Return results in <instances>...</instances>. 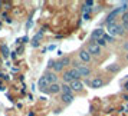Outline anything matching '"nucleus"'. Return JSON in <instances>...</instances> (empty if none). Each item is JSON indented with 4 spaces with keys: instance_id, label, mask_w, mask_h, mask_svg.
<instances>
[{
    "instance_id": "nucleus-1",
    "label": "nucleus",
    "mask_w": 128,
    "mask_h": 116,
    "mask_svg": "<svg viewBox=\"0 0 128 116\" xmlns=\"http://www.w3.org/2000/svg\"><path fill=\"white\" fill-rule=\"evenodd\" d=\"M108 33H110L111 37H115V36H122L125 32L121 27V24L112 23V24H108Z\"/></svg>"
},
{
    "instance_id": "nucleus-2",
    "label": "nucleus",
    "mask_w": 128,
    "mask_h": 116,
    "mask_svg": "<svg viewBox=\"0 0 128 116\" xmlns=\"http://www.w3.org/2000/svg\"><path fill=\"white\" fill-rule=\"evenodd\" d=\"M75 69L78 70V73H79L81 77H88V76L91 75V69L82 63H75Z\"/></svg>"
},
{
    "instance_id": "nucleus-3",
    "label": "nucleus",
    "mask_w": 128,
    "mask_h": 116,
    "mask_svg": "<svg viewBox=\"0 0 128 116\" xmlns=\"http://www.w3.org/2000/svg\"><path fill=\"white\" fill-rule=\"evenodd\" d=\"M86 52L89 53L91 56H92V55H94V56H99V55H101V47H99L98 45L95 43V42H92V43L88 46V50H86Z\"/></svg>"
},
{
    "instance_id": "nucleus-4",
    "label": "nucleus",
    "mask_w": 128,
    "mask_h": 116,
    "mask_svg": "<svg viewBox=\"0 0 128 116\" xmlns=\"http://www.w3.org/2000/svg\"><path fill=\"white\" fill-rule=\"evenodd\" d=\"M118 14H120V12H118V10H112V12L110 13V14H108V16H106V20H105V23H106V26H108V24H112V23H115V19H116V16H118Z\"/></svg>"
},
{
    "instance_id": "nucleus-5",
    "label": "nucleus",
    "mask_w": 128,
    "mask_h": 116,
    "mask_svg": "<svg viewBox=\"0 0 128 116\" xmlns=\"http://www.w3.org/2000/svg\"><path fill=\"white\" fill-rule=\"evenodd\" d=\"M45 77L48 79L49 85L58 83V76H56V73H55V72H46V73H45Z\"/></svg>"
},
{
    "instance_id": "nucleus-6",
    "label": "nucleus",
    "mask_w": 128,
    "mask_h": 116,
    "mask_svg": "<svg viewBox=\"0 0 128 116\" xmlns=\"http://www.w3.org/2000/svg\"><path fill=\"white\" fill-rule=\"evenodd\" d=\"M69 86H70V89H72V92H79V90L84 89V83H82L81 80H74Z\"/></svg>"
},
{
    "instance_id": "nucleus-7",
    "label": "nucleus",
    "mask_w": 128,
    "mask_h": 116,
    "mask_svg": "<svg viewBox=\"0 0 128 116\" xmlns=\"http://www.w3.org/2000/svg\"><path fill=\"white\" fill-rule=\"evenodd\" d=\"M62 80H64L66 85H70V83L74 82V76H72V73H70V70L64 72V75H62Z\"/></svg>"
},
{
    "instance_id": "nucleus-8",
    "label": "nucleus",
    "mask_w": 128,
    "mask_h": 116,
    "mask_svg": "<svg viewBox=\"0 0 128 116\" xmlns=\"http://www.w3.org/2000/svg\"><path fill=\"white\" fill-rule=\"evenodd\" d=\"M38 85H39V87H40L43 92H46L48 90V87H49V82H48V79L45 77V75L40 76V79H39V83H38Z\"/></svg>"
},
{
    "instance_id": "nucleus-9",
    "label": "nucleus",
    "mask_w": 128,
    "mask_h": 116,
    "mask_svg": "<svg viewBox=\"0 0 128 116\" xmlns=\"http://www.w3.org/2000/svg\"><path fill=\"white\" fill-rule=\"evenodd\" d=\"M104 35H105L104 29H101V27H99V29H95V30L92 32V40H94V42H96L98 39H101V37H102Z\"/></svg>"
},
{
    "instance_id": "nucleus-10",
    "label": "nucleus",
    "mask_w": 128,
    "mask_h": 116,
    "mask_svg": "<svg viewBox=\"0 0 128 116\" xmlns=\"http://www.w3.org/2000/svg\"><path fill=\"white\" fill-rule=\"evenodd\" d=\"M91 86H92L94 89H99V87L104 86V80H102L101 77H95L94 80H91Z\"/></svg>"
},
{
    "instance_id": "nucleus-11",
    "label": "nucleus",
    "mask_w": 128,
    "mask_h": 116,
    "mask_svg": "<svg viewBox=\"0 0 128 116\" xmlns=\"http://www.w3.org/2000/svg\"><path fill=\"white\" fill-rule=\"evenodd\" d=\"M78 56H79V59H81L82 62H89L91 60V55L86 50H81V52L78 53Z\"/></svg>"
},
{
    "instance_id": "nucleus-12",
    "label": "nucleus",
    "mask_w": 128,
    "mask_h": 116,
    "mask_svg": "<svg viewBox=\"0 0 128 116\" xmlns=\"http://www.w3.org/2000/svg\"><path fill=\"white\" fill-rule=\"evenodd\" d=\"M59 90H60V85H58V83L49 85V87H48V92L52 93V95H56V93H59Z\"/></svg>"
},
{
    "instance_id": "nucleus-13",
    "label": "nucleus",
    "mask_w": 128,
    "mask_h": 116,
    "mask_svg": "<svg viewBox=\"0 0 128 116\" xmlns=\"http://www.w3.org/2000/svg\"><path fill=\"white\" fill-rule=\"evenodd\" d=\"M60 100L64 102V103H70L72 100H74V95H66V93H62L60 95Z\"/></svg>"
},
{
    "instance_id": "nucleus-14",
    "label": "nucleus",
    "mask_w": 128,
    "mask_h": 116,
    "mask_svg": "<svg viewBox=\"0 0 128 116\" xmlns=\"http://www.w3.org/2000/svg\"><path fill=\"white\" fill-rule=\"evenodd\" d=\"M60 90H62V93H66V95H74V92H72L70 86H69V85H66V83L60 85Z\"/></svg>"
},
{
    "instance_id": "nucleus-15",
    "label": "nucleus",
    "mask_w": 128,
    "mask_h": 116,
    "mask_svg": "<svg viewBox=\"0 0 128 116\" xmlns=\"http://www.w3.org/2000/svg\"><path fill=\"white\" fill-rule=\"evenodd\" d=\"M52 69L55 73H58V72H60V70L64 69V66H62V63H60V60H58V62H53V66Z\"/></svg>"
},
{
    "instance_id": "nucleus-16",
    "label": "nucleus",
    "mask_w": 128,
    "mask_h": 116,
    "mask_svg": "<svg viewBox=\"0 0 128 116\" xmlns=\"http://www.w3.org/2000/svg\"><path fill=\"white\" fill-rule=\"evenodd\" d=\"M106 70H108V72H112V73H115V72H118V70H120V66H118V64H115V63L108 64V66H106Z\"/></svg>"
},
{
    "instance_id": "nucleus-17",
    "label": "nucleus",
    "mask_w": 128,
    "mask_h": 116,
    "mask_svg": "<svg viewBox=\"0 0 128 116\" xmlns=\"http://www.w3.org/2000/svg\"><path fill=\"white\" fill-rule=\"evenodd\" d=\"M69 70H70V73H72V76H74V80H79L81 76H79V73H78V70H76L75 67H74V69H69Z\"/></svg>"
},
{
    "instance_id": "nucleus-18",
    "label": "nucleus",
    "mask_w": 128,
    "mask_h": 116,
    "mask_svg": "<svg viewBox=\"0 0 128 116\" xmlns=\"http://www.w3.org/2000/svg\"><path fill=\"white\" fill-rule=\"evenodd\" d=\"M60 63H62V66H69V63H70V58H62L60 59Z\"/></svg>"
},
{
    "instance_id": "nucleus-19",
    "label": "nucleus",
    "mask_w": 128,
    "mask_h": 116,
    "mask_svg": "<svg viewBox=\"0 0 128 116\" xmlns=\"http://www.w3.org/2000/svg\"><path fill=\"white\" fill-rule=\"evenodd\" d=\"M127 9H128V3H127V1H125V3H122V4H121V7H118L116 10H118V12L121 13V12H125Z\"/></svg>"
},
{
    "instance_id": "nucleus-20",
    "label": "nucleus",
    "mask_w": 128,
    "mask_h": 116,
    "mask_svg": "<svg viewBox=\"0 0 128 116\" xmlns=\"http://www.w3.org/2000/svg\"><path fill=\"white\" fill-rule=\"evenodd\" d=\"M102 39H104L106 43H112V42H114V37H111L110 35H104L102 36Z\"/></svg>"
},
{
    "instance_id": "nucleus-21",
    "label": "nucleus",
    "mask_w": 128,
    "mask_h": 116,
    "mask_svg": "<svg viewBox=\"0 0 128 116\" xmlns=\"http://www.w3.org/2000/svg\"><path fill=\"white\" fill-rule=\"evenodd\" d=\"M95 43H96V45H98L99 47H102V46H105V45H106V42H105L104 39H102V37H101V39H98V40L95 42Z\"/></svg>"
},
{
    "instance_id": "nucleus-22",
    "label": "nucleus",
    "mask_w": 128,
    "mask_h": 116,
    "mask_svg": "<svg viewBox=\"0 0 128 116\" xmlns=\"http://www.w3.org/2000/svg\"><path fill=\"white\" fill-rule=\"evenodd\" d=\"M2 52H3V56H7V53H9V49H7L6 45H3V46H2Z\"/></svg>"
},
{
    "instance_id": "nucleus-23",
    "label": "nucleus",
    "mask_w": 128,
    "mask_h": 116,
    "mask_svg": "<svg viewBox=\"0 0 128 116\" xmlns=\"http://www.w3.org/2000/svg\"><path fill=\"white\" fill-rule=\"evenodd\" d=\"M89 10H91V9H89L88 6H85V4L82 6V12H84V14H88V12H89Z\"/></svg>"
},
{
    "instance_id": "nucleus-24",
    "label": "nucleus",
    "mask_w": 128,
    "mask_h": 116,
    "mask_svg": "<svg viewBox=\"0 0 128 116\" xmlns=\"http://www.w3.org/2000/svg\"><path fill=\"white\" fill-rule=\"evenodd\" d=\"M122 22H124V23H128V12L124 13V16H122Z\"/></svg>"
},
{
    "instance_id": "nucleus-25",
    "label": "nucleus",
    "mask_w": 128,
    "mask_h": 116,
    "mask_svg": "<svg viewBox=\"0 0 128 116\" xmlns=\"http://www.w3.org/2000/svg\"><path fill=\"white\" fill-rule=\"evenodd\" d=\"M121 27H122V29H124V32H127V30H128V23H124V22H122Z\"/></svg>"
},
{
    "instance_id": "nucleus-26",
    "label": "nucleus",
    "mask_w": 128,
    "mask_h": 116,
    "mask_svg": "<svg viewBox=\"0 0 128 116\" xmlns=\"http://www.w3.org/2000/svg\"><path fill=\"white\" fill-rule=\"evenodd\" d=\"M85 6H88V7L94 6V1H92V0H86V1H85Z\"/></svg>"
},
{
    "instance_id": "nucleus-27",
    "label": "nucleus",
    "mask_w": 128,
    "mask_h": 116,
    "mask_svg": "<svg viewBox=\"0 0 128 116\" xmlns=\"http://www.w3.org/2000/svg\"><path fill=\"white\" fill-rule=\"evenodd\" d=\"M32 45H33L35 47H38V46H39V42H32Z\"/></svg>"
},
{
    "instance_id": "nucleus-28",
    "label": "nucleus",
    "mask_w": 128,
    "mask_h": 116,
    "mask_svg": "<svg viewBox=\"0 0 128 116\" xmlns=\"http://www.w3.org/2000/svg\"><path fill=\"white\" fill-rule=\"evenodd\" d=\"M125 87H127V89H128V82H127V83H125Z\"/></svg>"
},
{
    "instance_id": "nucleus-29",
    "label": "nucleus",
    "mask_w": 128,
    "mask_h": 116,
    "mask_svg": "<svg viewBox=\"0 0 128 116\" xmlns=\"http://www.w3.org/2000/svg\"><path fill=\"white\" fill-rule=\"evenodd\" d=\"M127 60H128V53H127Z\"/></svg>"
}]
</instances>
